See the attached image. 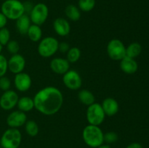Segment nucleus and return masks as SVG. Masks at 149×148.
<instances>
[{
    "mask_svg": "<svg viewBox=\"0 0 149 148\" xmlns=\"http://www.w3.org/2000/svg\"><path fill=\"white\" fill-rule=\"evenodd\" d=\"M25 131L29 136L33 137L39 133V128L36 121L33 120H27L25 123Z\"/></svg>",
    "mask_w": 149,
    "mask_h": 148,
    "instance_id": "b1692460",
    "label": "nucleus"
},
{
    "mask_svg": "<svg viewBox=\"0 0 149 148\" xmlns=\"http://www.w3.org/2000/svg\"><path fill=\"white\" fill-rule=\"evenodd\" d=\"M31 25V21L29 17V15L27 14H23L20 16L18 19L16 20V28L20 34L26 35L28 30Z\"/></svg>",
    "mask_w": 149,
    "mask_h": 148,
    "instance_id": "a211bd4d",
    "label": "nucleus"
},
{
    "mask_svg": "<svg viewBox=\"0 0 149 148\" xmlns=\"http://www.w3.org/2000/svg\"><path fill=\"white\" fill-rule=\"evenodd\" d=\"M23 9H24L25 14H27V15L30 14V12H31L34 4H33L31 1H26L25 2H23Z\"/></svg>",
    "mask_w": 149,
    "mask_h": 148,
    "instance_id": "2f4dec72",
    "label": "nucleus"
},
{
    "mask_svg": "<svg viewBox=\"0 0 149 148\" xmlns=\"http://www.w3.org/2000/svg\"><path fill=\"white\" fill-rule=\"evenodd\" d=\"M22 142V134L18 129L9 128L1 135L0 146L2 148H18Z\"/></svg>",
    "mask_w": 149,
    "mask_h": 148,
    "instance_id": "20e7f679",
    "label": "nucleus"
},
{
    "mask_svg": "<svg viewBox=\"0 0 149 148\" xmlns=\"http://www.w3.org/2000/svg\"><path fill=\"white\" fill-rule=\"evenodd\" d=\"M18 95L13 90L4 91L0 97V107L4 110H11L17 106Z\"/></svg>",
    "mask_w": 149,
    "mask_h": 148,
    "instance_id": "9d476101",
    "label": "nucleus"
},
{
    "mask_svg": "<svg viewBox=\"0 0 149 148\" xmlns=\"http://www.w3.org/2000/svg\"><path fill=\"white\" fill-rule=\"evenodd\" d=\"M1 12L9 20H16L25 14L23 2L20 0H5L1 4Z\"/></svg>",
    "mask_w": 149,
    "mask_h": 148,
    "instance_id": "7ed1b4c3",
    "label": "nucleus"
},
{
    "mask_svg": "<svg viewBox=\"0 0 149 148\" xmlns=\"http://www.w3.org/2000/svg\"><path fill=\"white\" fill-rule=\"evenodd\" d=\"M32 80L30 75L24 72L15 74L14 78V85L16 89L20 92H26L30 89Z\"/></svg>",
    "mask_w": 149,
    "mask_h": 148,
    "instance_id": "ddd939ff",
    "label": "nucleus"
},
{
    "mask_svg": "<svg viewBox=\"0 0 149 148\" xmlns=\"http://www.w3.org/2000/svg\"><path fill=\"white\" fill-rule=\"evenodd\" d=\"M59 42L52 36H47L39 41L37 47L38 53L41 57L49 58L53 56L58 51Z\"/></svg>",
    "mask_w": 149,
    "mask_h": 148,
    "instance_id": "39448f33",
    "label": "nucleus"
},
{
    "mask_svg": "<svg viewBox=\"0 0 149 148\" xmlns=\"http://www.w3.org/2000/svg\"><path fill=\"white\" fill-rule=\"evenodd\" d=\"M6 46H7V50L12 55L17 54L19 50H20V45H19V43L17 41L10 40L7 44Z\"/></svg>",
    "mask_w": 149,
    "mask_h": 148,
    "instance_id": "cd10ccee",
    "label": "nucleus"
},
{
    "mask_svg": "<svg viewBox=\"0 0 149 148\" xmlns=\"http://www.w3.org/2000/svg\"><path fill=\"white\" fill-rule=\"evenodd\" d=\"M17 107L19 110L22 112H30L34 108V103H33V98L30 97H22L18 99Z\"/></svg>",
    "mask_w": 149,
    "mask_h": 148,
    "instance_id": "6ab92c4d",
    "label": "nucleus"
},
{
    "mask_svg": "<svg viewBox=\"0 0 149 148\" xmlns=\"http://www.w3.org/2000/svg\"><path fill=\"white\" fill-rule=\"evenodd\" d=\"M53 28L58 36L63 37L68 36L71 31L69 22L63 17H58L54 20Z\"/></svg>",
    "mask_w": 149,
    "mask_h": 148,
    "instance_id": "2eb2a0df",
    "label": "nucleus"
},
{
    "mask_svg": "<svg viewBox=\"0 0 149 148\" xmlns=\"http://www.w3.org/2000/svg\"><path fill=\"white\" fill-rule=\"evenodd\" d=\"M95 0H79L78 7L80 11L88 12L95 8Z\"/></svg>",
    "mask_w": 149,
    "mask_h": 148,
    "instance_id": "a878e982",
    "label": "nucleus"
},
{
    "mask_svg": "<svg viewBox=\"0 0 149 148\" xmlns=\"http://www.w3.org/2000/svg\"><path fill=\"white\" fill-rule=\"evenodd\" d=\"M142 52V46L138 42H132L126 47V56L135 59Z\"/></svg>",
    "mask_w": 149,
    "mask_h": 148,
    "instance_id": "5701e85b",
    "label": "nucleus"
},
{
    "mask_svg": "<svg viewBox=\"0 0 149 148\" xmlns=\"http://www.w3.org/2000/svg\"><path fill=\"white\" fill-rule=\"evenodd\" d=\"M65 14L67 18L71 21H78L81 17V11L77 6L74 4H68L65 9Z\"/></svg>",
    "mask_w": 149,
    "mask_h": 148,
    "instance_id": "412c9836",
    "label": "nucleus"
},
{
    "mask_svg": "<svg viewBox=\"0 0 149 148\" xmlns=\"http://www.w3.org/2000/svg\"><path fill=\"white\" fill-rule=\"evenodd\" d=\"M63 82L65 86L71 90H78L81 88L82 80L80 74L74 70H69L63 76Z\"/></svg>",
    "mask_w": 149,
    "mask_h": 148,
    "instance_id": "1a4fd4ad",
    "label": "nucleus"
},
{
    "mask_svg": "<svg viewBox=\"0 0 149 148\" xmlns=\"http://www.w3.org/2000/svg\"><path fill=\"white\" fill-rule=\"evenodd\" d=\"M103 133L102 129L98 126L87 125L82 131V139L87 146L97 148L104 143Z\"/></svg>",
    "mask_w": 149,
    "mask_h": 148,
    "instance_id": "f03ea898",
    "label": "nucleus"
},
{
    "mask_svg": "<svg viewBox=\"0 0 149 148\" xmlns=\"http://www.w3.org/2000/svg\"><path fill=\"white\" fill-rule=\"evenodd\" d=\"M78 99L81 104L86 106H90L95 102V97L94 94L87 89H81L78 92Z\"/></svg>",
    "mask_w": 149,
    "mask_h": 148,
    "instance_id": "aec40b11",
    "label": "nucleus"
},
{
    "mask_svg": "<svg viewBox=\"0 0 149 148\" xmlns=\"http://www.w3.org/2000/svg\"><path fill=\"white\" fill-rule=\"evenodd\" d=\"M7 20L8 19L4 16V15L0 12V29L5 27L7 23Z\"/></svg>",
    "mask_w": 149,
    "mask_h": 148,
    "instance_id": "72a5a7b5",
    "label": "nucleus"
},
{
    "mask_svg": "<svg viewBox=\"0 0 149 148\" xmlns=\"http://www.w3.org/2000/svg\"><path fill=\"white\" fill-rule=\"evenodd\" d=\"M102 108L104 111L106 116L112 117L116 115L119 112V105L118 102L113 97H107L102 102Z\"/></svg>",
    "mask_w": 149,
    "mask_h": 148,
    "instance_id": "dca6fc26",
    "label": "nucleus"
},
{
    "mask_svg": "<svg viewBox=\"0 0 149 148\" xmlns=\"http://www.w3.org/2000/svg\"><path fill=\"white\" fill-rule=\"evenodd\" d=\"M105 118L106 114L100 104L95 102L87 107L86 111V118L89 124L99 126L103 123Z\"/></svg>",
    "mask_w": 149,
    "mask_h": 148,
    "instance_id": "423d86ee",
    "label": "nucleus"
},
{
    "mask_svg": "<svg viewBox=\"0 0 149 148\" xmlns=\"http://www.w3.org/2000/svg\"><path fill=\"white\" fill-rule=\"evenodd\" d=\"M81 57V50L78 47H71L67 52L66 59L69 63H75Z\"/></svg>",
    "mask_w": 149,
    "mask_h": 148,
    "instance_id": "393cba45",
    "label": "nucleus"
},
{
    "mask_svg": "<svg viewBox=\"0 0 149 148\" xmlns=\"http://www.w3.org/2000/svg\"><path fill=\"white\" fill-rule=\"evenodd\" d=\"M2 47H3V46L1 44H0V54H1V51H2Z\"/></svg>",
    "mask_w": 149,
    "mask_h": 148,
    "instance_id": "e433bc0d",
    "label": "nucleus"
},
{
    "mask_svg": "<svg viewBox=\"0 0 149 148\" xmlns=\"http://www.w3.org/2000/svg\"><path fill=\"white\" fill-rule=\"evenodd\" d=\"M49 67L55 73L58 75H63L67 71H69L70 63L66 59L55 57L51 60Z\"/></svg>",
    "mask_w": 149,
    "mask_h": 148,
    "instance_id": "4468645a",
    "label": "nucleus"
},
{
    "mask_svg": "<svg viewBox=\"0 0 149 148\" xmlns=\"http://www.w3.org/2000/svg\"><path fill=\"white\" fill-rule=\"evenodd\" d=\"M8 70L13 74H17L23 72L26 67V59L23 55L20 54L13 55L7 60Z\"/></svg>",
    "mask_w": 149,
    "mask_h": 148,
    "instance_id": "f8f14e48",
    "label": "nucleus"
},
{
    "mask_svg": "<svg viewBox=\"0 0 149 148\" xmlns=\"http://www.w3.org/2000/svg\"><path fill=\"white\" fill-rule=\"evenodd\" d=\"M33 100L38 112L45 115H53L62 107L63 96L60 89L50 86L38 91Z\"/></svg>",
    "mask_w": 149,
    "mask_h": 148,
    "instance_id": "f257e3e1",
    "label": "nucleus"
},
{
    "mask_svg": "<svg viewBox=\"0 0 149 148\" xmlns=\"http://www.w3.org/2000/svg\"><path fill=\"white\" fill-rule=\"evenodd\" d=\"M126 148H143L142 145L138 142H133L127 146Z\"/></svg>",
    "mask_w": 149,
    "mask_h": 148,
    "instance_id": "f704fd0d",
    "label": "nucleus"
},
{
    "mask_svg": "<svg viewBox=\"0 0 149 148\" xmlns=\"http://www.w3.org/2000/svg\"><path fill=\"white\" fill-rule=\"evenodd\" d=\"M118 139H119L118 134L114 131L106 132V133H104V136H103L104 142H106L107 145L115 143L116 142H117Z\"/></svg>",
    "mask_w": 149,
    "mask_h": 148,
    "instance_id": "c85d7f7f",
    "label": "nucleus"
},
{
    "mask_svg": "<svg viewBox=\"0 0 149 148\" xmlns=\"http://www.w3.org/2000/svg\"><path fill=\"white\" fill-rule=\"evenodd\" d=\"M69 49L70 46L67 42L63 41L59 43V45H58V50L61 52H62V53H65V52L67 53V52L69 50Z\"/></svg>",
    "mask_w": 149,
    "mask_h": 148,
    "instance_id": "473e14b6",
    "label": "nucleus"
},
{
    "mask_svg": "<svg viewBox=\"0 0 149 148\" xmlns=\"http://www.w3.org/2000/svg\"><path fill=\"white\" fill-rule=\"evenodd\" d=\"M18 148H22V147H18Z\"/></svg>",
    "mask_w": 149,
    "mask_h": 148,
    "instance_id": "58836bf2",
    "label": "nucleus"
},
{
    "mask_svg": "<svg viewBox=\"0 0 149 148\" xmlns=\"http://www.w3.org/2000/svg\"><path fill=\"white\" fill-rule=\"evenodd\" d=\"M10 41V31L6 27L0 29V44L2 46H6Z\"/></svg>",
    "mask_w": 149,
    "mask_h": 148,
    "instance_id": "bb28decb",
    "label": "nucleus"
},
{
    "mask_svg": "<svg viewBox=\"0 0 149 148\" xmlns=\"http://www.w3.org/2000/svg\"><path fill=\"white\" fill-rule=\"evenodd\" d=\"M27 121L26 113L20 110H15L10 113L7 118V124L10 128L18 129L25 125Z\"/></svg>",
    "mask_w": 149,
    "mask_h": 148,
    "instance_id": "9b49d317",
    "label": "nucleus"
},
{
    "mask_svg": "<svg viewBox=\"0 0 149 148\" xmlns=\"http://www.w3.org/2000/svg\"><path fill=\"white\" fill-rule=\"evenodd\" d=\"M10 86H11V81L8 77L4 75L0 78V89L6 91L10 90Z\"/></svg>",
    "mask_w": 149,
    "mask_h": 148,
    "instance_id": "7c9ffc66",
    "label": "nucleus"
},
{
    "mask_svg": "<svg viewBox=\"0 0 149 148\" xmlns=\"http://www.w3.org/2000/svg\"><path fill=\"white\" fill-rule=\"evenodd\" d=\"M119 66H120L121 70L125 73L128 74V75H132V74L135 73L138 69V65L136 60L133 58L127 56L121 59Z\"/></svg>",
    "mask_w": 149,
    "mask_h": 148,
    "instance_id": "f3484780",
    "label": "nucleus"
},
{
    "mask_svg": "<svg viewBox=\"0 0 149 148\" xmlns=\"http://www.w3.org/2000/svg\"><path fill=\"white\" fill-rule=\"evenodd\" d=\"M28 37L29 38L31 41L38 42L42 39V30L40 28V26L35 24H31L28 30L27 34Z\"/></svg>",
    "mask_w": 149,
    "mask_h": 148,
    "instance_id": "4be33fe9",
    "label": "nucleus"
},
{
    "mask_svg": "<svg viewBox=\"0 0 149 148\" xmlns=\"http://www.w3.org/2000/svg\"><path fill=\"white\" fill-rule=\"evenodd\" d=\"M8 70V64H7V59L4 55L0 54V78L5 75Z\"/></svg>",
    "mask_w": 149,
    "mask_h": 148,
    "instance_id": "c756f323",
    "label": "nucleus"
},
{
    "mask_svg": "<svg viewBox=\"0 0 149 148\" xmlns=\"http://www.w3.org/2000/svg\"><path fill=\"white\" fill-rule=\"evenodd\" d=\"M29 15L33 24L42 26L47 20L49 16V8L45 3H37L34 4Z\"/></svg>",
    "mask_w": 149,
    "mask_h": 148,
    "instance_id": "6e6552de",
    "label": "nucleus"
},
{
    "mask_svg": "<svg viewBox=\"0 0 149 148\" xmlns=\"http://www.w3.org/2000/svg\"><path fill=\"white\" fill-rule=\"evenodd\" d=\"M97 148H111V147L109 146V145H107V144H103L102 145H100V146H99Z\"/></svg>",
    "mask_w": 149,
    "mask_h": 148,
    "instance_id": "c9c22d12",
    "label": "nucleus"
},
{
    "mask_svg": "<svg viewBox=\"0 0 149 148\" xmlns=\"http://www.w3.org/2000/svg\"><path fill=\"white\" fill-rule=\"evenodd\" d=\"M0 148H2V147H1V146H0Z\"/></svg>",
    "mask_w": 149,
    "mask_h": 148,
    "instance_id": "4c0bfd02",
    "label": "nucleus"
},
{
    "mask_svg": "<svg viewBox=\"0 0 149 148\" xmlns=\"http://www.w3.org/2000/svg\"><path fill=\"white\" fill-rule=\"evenodd\" d=\"M106 52L113 60L120 61L126 56V46L118 39H113L108 43Z\"/></svg>",
    "mask_w": 149,
    "mask_h": 148,
    "instance_id": "0eeeda50",
    "label": "nucleus"
}]
</instances>
